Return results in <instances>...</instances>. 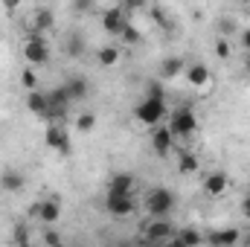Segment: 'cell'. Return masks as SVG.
<instances>
[{
  "label": "cell",
  "mask_w": 250,
  "mask_h": 247,
  "mask_svg": "<svg viewBox=\"0 0 250 247\" xmlns=\"http://www.w3.org/2000/svg\"><path fill=\"white\" fill-rule=\"evenodd\" d=\"M146 212L151 218H169L175 212V192L166 189V186H154L146 192V201H143Z\"/></svg>",
  "instance_id": "1"
},
{
  "label": "cell",
  "mask_w": 250,
  "mask_h": 247,
  "mask_svg": "<svg viewBox=\"0 0 250 247\" xmlns=\"http://www.w3.org/2000/svg\"><path fill=\"white\" fill-rule=\"evenodd\" d=\"M184 73H187V82L192 87H207V84H209V67H207V64L192 62Z\"/></svg>",
  "instance_id": "17"
},
{
  "label": "cell",
  "mask_w": 250,
  "mask_h": 247,
  "mask_svg": "<svg viewBox=\"0 0 250 247\" xmlns=\"http://www.w3.org/2000/svg\"><path fill=\"white\" fill-rule=\"evenodd\" d=\"M64 87H67V93H70L73 102H84V99L90 96V84H87V79H82V76H70V79L64 82Z\"/></svg>",
  "instance_id": "16"
},
{
  "label": "cell",
  "mask_w": 250,
  "mask_h": 247,
  "mask_svg": "<svg viewBox=\"0 0 250 247\" xmlns=\"http://www.w3.org/2000/svg\"><path fill=\"white\" fill-rule=\"evenodd\" d=\"M105 209H108V215H114V218H128V215L137 209L134 192H117V189H108V195H105Z\"/></svg>",
  "instance_id": "5"
},
{
  "label": "cell",
  "mask_w": 250,
  "mask_h": 247,
  "mask_svg": "<svg viewBox=\"0 0 250 247\" xmlns=\"http://www.w3.org/2000/svg\"><path fill=\"white\" fill-rule=\"evenodd\" d=\"M242 67H245V73H250V50L245 53V59H242Z\"/></svg>",
  "instance_id": "39"
},
{
  "label": "cell",
  "mask_w": 250,
  "mask_h": 247,
  "mask_svg": "<svg viewBox=\"0 0 250 247\" xmlns=\"http://www.w3.org/2000/svg\"><path fill=\"white\" fill-rule=\"evenodd\" d=\"M120 38H123L125 47H137V44L143 41V32H140V29H137V26H134V23L128 21L123 29H120Z\"/></svg>",
  "instance_id": "25"
},
{
  "label": "cell",
  "mask_w": 250,
  "mask_h": 247,
  "mask_svg": "<svg viewBox=\"0 0 250 247\" xmlns=\"http://www.w3.org/2000/svg\"><path fill=\"white\" fill-rule=\"evenodd\" d=\"M169 128H172L175 140H178V137H181V140H189V137L198 131V117H195V111H192L189 105L175 108V111H172V120H169Z\"/></svg>",
  "instance_id": "4"
},
{
  "label": "cell",
  "mask_w": 250,
  "mask_h": 247,
  "mask_svg": "<svg viewBox=\"0 0 250 247\" xmlns=\"http://www.w3.org/2000/svg\"><path fill=\"white\" fill-rule=\"evenodd\" d=\"M108 189H117V192H134V175H131V172H114Z\"/></svg>",
  "instance_id": "23"
},
{
  "label": "cell",
  "mask_w": 250,
  "mask_h": 247,
  "mask_svg": "<svg viewBox=\"0 0 250 247\" xmlns=\"http://www.w3.org/2000/svg\"><path fill=\"white\" fill-rule=\"evenodd\" d=\"M96 62H99V67H114V64L120 62V50L117 47H102L96 53Z\"/></svg>",
  "instance_id": "27"
},
{
  "label": "cell",
  "mask_w": 250,
  "mask_h": 247,
  "mask_svg": "<svg viewBox=\"0 0 250 247\" xmlns=\"http://www.w3.org/2000/svg\"><path fill=\"white\" fill-rule=\"evenodd\" d=\"M120 6H123L125 12H140V9L148 6V0H120Z\"/></svg>",
  "instance_id": "35"
},
{
  "label": "cell",
  "mask_w": 250,
  "mask_h": 247,
  "mask_svg": "<svg viewBox=\"0 0 250 247\" xmlns=\"http://www.w3.org/2000/svg\"><path fill=\"white\" fill-rule=\"evenodd\" d=\"M204 242V236L198 233V230H192V227H187V230H175V236H172V242L169 245H178V247H192V245H201Z\"/></svg>",
  "instance_id": "21"
},
{
  "label": "cell",
  "mask_w": 250,
  "mask_h": 247,
  "mask_svg": "<svg viewBox=\"0 0 250 247\" xmlns=\"http://www.w3.org/2000/svg\"><path fill=\"white\" fill-rule=\"evenodd\" d=\"M198 169H201V160H198L192 151H181V154H178V172H181V175H195Z\"/></svg>",
  "instance_id": "22"
},
{
  "label": "cell",
  "mask_w": 250,
  "mask_h": 247,
  "mask_svg": "<svg viewBox=\"0 0 250 247\" xmlns=\"http://www.w3.org/2000/svg\"><path fill=\"white\" fill-rule=\"evenodd\" d=\"M148 9V18H151V23H157L160 29H172V21H169V15H166V9L163 6H146Z\"/></svg>",
  "instance_id": "24"
},
{
  "label": "cell",
  "mask_w": 250,
  "mask_h": 247,
  "mask_svg": "<svg viewBox=\"0 0 250 247\" xmlns=\"http://www.w3.org/2000/svg\"><path fill=\"white\" fill-rule=\"evenodd\" d=\"M23 186H26L23 172H18V169H3V172H0V189H3V192H9V195H18Z\"/></svg>",
  "instance_id": "13"
},
{
  "label": "cell",
  "mask_w": 250,
  "mask_h": 247,
  "mask_svg": "<svg viewBox=\"0 0 250 247\" xmlns=\"http://www.w3.org/2000/svg\"><path fill=\"white\" fill-rule=\"evenodd\" d=\"M236 3H239V6H248L250 0H236Z\"/></svg>",
  "instance_id": "41"
},
{
  "label": "cell",
  "mask_w": 250,
  "mask_h": 247,
  "mask_svg": "<svg viewBox=\"0 0 250 247\" xmlns=\"http://www.w3.org/2000/svg\"><path fill=\"white\" fill-rule=\"evenodd\" d=\"M227 186H230V178H227V172H209L207 178H204V192L207 195H212V198H218V195H224L227 192Z\"/></svg>",
  "instance_id": "12"
},
{
  "label": "cell",
  "mask_w": 250,
  "mask_h": 247,
  "mask_svg": "<svg viewBox=\"0 0 250 247\" xmlns=\"http://www.w3.org/2000/svg\"><path fill=\"white\" fill-rule=\"evenodd\" d=\"M44 145H47L50 151H56L59 157H67V154L73 151V145H70V134H67L59 123L47 125V131H44Z\"/></svg>",
  "instance_id": "7"
},
{
  "label": "cell",
  "mask_w": 250,
  "mask_h": 247,
  "mask_svg": "<svg viewBox=\"0 0 250 247\" xmlns=\"http://www.w3.org/2000/svg\"><path fill=\"white\" fill-rule=\"evenodd\" d=\"M125 23H128V12H125L120 3L102 12V29H105L108 35H120V29H123Z\"/></svg>",
  "instance_id": "11"
},
{
  "label": "cell",
  "mask_w": 250,
  "mask_h": 247,
  "mask_svg": "<svg viewBox=\"0 0 250 247\" xmlns=\"http://www.w3.org/2000/svg\"><path fill=\"white\" fill-rule=\"evenodd\" d=\"M21 84H23L26 90H35V87H38V73L32 70V64L21 70Z\"/></svg>",
  "instance_id": "29"
},
{
  "label": "cell",
  "mask_w": 250,
  "mask_h": 247,
  "mask_svg": "<svg viewBox=\"0 0 250 247\" xmlns=\"http://www.w3.org/2000/svg\"><path fill=\"white\" fill-rule=\"evenodd\" d=\"M93 128H96V114L84 111V114H79V117H76V131H79V134H90Z\"/></svg>",
  "instance_id": "28"
},
{
  "label": "cell",
  "mask_w": 250,
  "mask_h": 247,
  "mask_svg": "<svg viewBox=\"0 0 250 247\" xmlns=\"http://www.w3.org/2000/svg\"><path fill=\"white\" fill-rule=\"evenodd\" d=\"M23 59L32 64V67L50 64V47H47V41H44V32L29 29V35H26V41H23Z\"/></svg>",
  "instance_id": "3"
},
{
  "label": "cell",
  "mask_w": 250,
  "mask_h": 247,
  "mask_svg": "<svg viewBox=\"0 0 250 247\" xmlns=\"http://www.w3.org/2000/svg\"><path fill=\"white\" fill-rule=\"evenodd\" d=\"M41 242L53 247V245H62L64 239H62V233L56 230V224H53V227H44V233H41Z\"/></svg>",
  "instance_id": "31"
},
{
  "label": "cell",
  "mask_w": 250,
  "mask_h": 247,
  "mask_svg": "<svg viewBox=\"0 0 250 247\" xmlns=\"http://www.w3.org/2000/svg\"><path fill=\"white\" fill-rule=\"evenodd\" d=\"M64 53H67L70 59H82V56L87 53V38H84L82 32H70V35L64 38Z\"/></svg>",
  "instance_id": "19"
},
{
  "label": "cell",
  "mask_w": 250,
  "mask_h": 247,
  "mask_svg": "<svg viewBox=\"0 0 250 247\" xmlns=\"http://www.w3.org/2000/svg\"><path fill=\"white\" fill-rule=\"evenodd\" d=\"M212 50H215V56H218L221 62H227V59H230V53H233V50H230V38H221V35H218V38H215V44H212Z\"/></svg>",
  "instance_id": "30"
},
{
  "label": "cell",
  "mask_w": 250,
  "mask_h": 247,
  "mask_svg": "<svg viewBox=\"0 0 250 247\" xmlns=\"http://www.w3.org/2000/svg\"><path fill=\"white\" fill-rule=\"evenodd\" d=\"M21 3H23V0H0V6H3L6 12H15V9H18Z\"/></svg>",
  "instance_id": "37"
},
{
  "label": "cell",
  "mask_w": 250,
  "mask_h": 247,
  "mask_svg": "<svg viewBox=\"0 0 250 247\" xmlns=\"http://www.w3.org/2000/svg\"><path fill=\"white\" fill-rule=\"evenodd\" d=\"M204 242H209V245H215V247H233L242 242V233L239 230H215V233L204 236Z\"/></svg>",
  "instance_id": "20"
},
{
  "label": "cell",
  "mask_w": 250,
  "mask_h": 247,
  "mask_svg": "<svg viewBox=\"0 0 250 247\" xmlns=\"http://www.w3.org/2000/svg\"><path fill=\"white\" fill-rule=\"evenodd\" d=\"M166 114H169V108H166V99H160V96H143L137 102V108H134L137 123H143L146 128L160 125L166 120Z\"/></svg>",
  "instance_id": "2"
},
{
  "label": "cell",
  "mask_w": 250,
  "mask_h": 247,
  "mask_svg": "<svg viewBox=\"0 0 250 247\" xmlns=\"http://www.w3.org/2000/svg\"><path fill=\"white\" fill-rule=\"evenodd\" d=\"M12 242H15V245H29V242H32V239H29V233H26V224H18V227H15Z\"/></svg>",
  "instance_id": "34"
},
{
  "label": "cell",
  "mask_w": 250,
  "mask_h": 247,
  "mask_svg": "<svg viewBox=\"0 0 250 247\" xmlns=\"http://www.w3.org/2000/svg\"><path fill=\"white\" fill-rule=\"evenodd\" d=\"M93 6H96V0H70V9H73L76 15H90Z\"/></svg>",
  "instance_id": "32"
},
{
  "label": "cell",
  "mask_w": 250,
  "mask_h": 247,
  "mask_svg": "<svg viewBox=\"0 0 250 247\" xmlns=\"http://www.w3.org/2000/svg\"><path fill=\"white\" fill-rule=\"evenodd\" d=\"M41 227H53L62 221V198L59 195H50L44 201H38V218H35Z\"/></svg>",
  "instance_id": "8"
},
{
  "label": "cell",
  "mask_w": 250,
  "mask_h": 247,
  "mask_svg": "<svg viewBox=\"0 0 250 247\" xmlns=\"http://www.w3.org/2000/svg\"><path fill=\"white\" fill-rule=\"evenodd\" d=\"M32 29H35V32H50V29H56V15H53V9H47V6L35 9V12H32Z\"/></svg>",
  "instance_id": "18"
},
{
  "label": "cell",
  "mask_w": 250,
  "mask_h": 247,
  "mask_svg": "<svg viewBox=\"0 0 250 247\" xmlns=\"http://www.w3.org/2000/svg\"><path fill=\"white\" fill-rule=\"evenodd\" d=\"M242 215H245V218H250V192L245 195V201H242Z\"/></svg>",
  "instance_id": "38"
},
{
  "label": "cell",
  "mask_w": 250,
  "mask_h": 247,
  "mask_svg": "<svg viewBox=\"0 0 250 247\" xmlns=\"http://www.w3.org/2000/svg\"><path fill=\"white\" fill-rule=\"evenodd\" d=\"M239 44H242V50H245V53L250 50V26H248V29H242V32H239Z\"/></svg>",
  "instance_id": "36"
},
{
  "label": "cell",
  "mask_w": 250,
  "mask_h": 247,
  "mask_svg": "<svg viewBox=\"0 0 250 247\" xmlns=\"http://www.w3.org/2000/svg\"><path fill=\"white\" fill-rule=\"evenodd\" d=\"M245 18H250V3L245 6Z\"/></svg>",
  "instance_id": "40"
},
{
  "label": "cell",
  "mask_w": 250,
  "mask_h": 247,
  "mask_svg": "<svg viewBox=\"0 0 250 247\" xmlns=\"http://www.w3.org/2000/svg\"><path fill=\"white\" fill-rule=\"evenodd\" d=\"M184 70H187V62H184L181 56H169V59L160 62V79H163V82H175Z\"/></svg>",
  "instance_id": "15"
},
{
  "label": "cell",
  "mask_w": 250,
  "mask_h": 247,
  "mask_svg": "<svg viewBox=\"0 0 250 247\" xmlns=\"http://www.w3.org/2000/svg\"><path fill=\"white\" fill-rule=\"evenodd\" d=\"M172 236H175V224L169 218H154L151 224H146V239L154 245H166L172 242Z\"/></svg>",
  "instance_id": "9"
},
{
  "label": "cell",
  "mask_w": 250,
  "mask_h": 247,
  "mask_svg": "<svg viewBox=\"0 0 250 247\" xmlns=\"http://www.w3.org/2000/svg\"><path fill=\"white\" fill-rule=\"evenodd\" d=\"M47 108H50V102H47V93H41L38 87L35 90H26V111L32 114V117H47Z\"/></svg>",
  "instance_id": "14"
},
{
  "label": "cell",
  "mask_w": 250,
  "mask_h": 247,
  "mask_svg": "<svg viewBox=\"0 0 250 247\" xmlns=\"http://www.w3.org/2000/svg\"><path fill=\"white\" fill-rule=\"evenodd\" d=\"M47 102H50V108H47V123H62L64 117H67V111H70V105H73V99H70V93H67V87L59 84V87H53L50 93H47Z\"/></svg>",
  "instance_id": "6"
},
{
  "label": "cell",
  "mask_w": 250,
  "mask_h": 247,
  "mask_svg": "<svg viewBox=\"0 0 250 247\" xmlns=\"http://www.w3.org/2000/svg\"><path fill=\"white\" fill-rule=\"evenodd\" d=\"M146 96H160V99H166L163 79H154V82H148V84H146Z\"/></svg>",
  "instance_id": "33"
},
{
  "label": "cell",
  "mask_w": 250,
  "mask_h": 247,
  "mask_svg": "<svg viewBox=\"0 0 250 247\" xmlns=\"http://www.w3.org/2000/svg\"><path fill=\"white\" fill-rule=\"evenodd\" d=\"M215 32H218L221 38H233V35L239 32V26H236V21H233L230 15H224V18L215 21Z\"/></svg>",
  "instance_id": "26"
},
{
  "label": "cell",
  "mask_w": 250,
  "mask_h": 247,
  "mask_svg": "<svg viewBox=\"0 0 250 247\" xmlns=\"http://www.w3.org/2000/svg\"><path fill=\"white\" fill-rule=\"evenodd\" d=\"M172 145H175L172 128L169 125H154V131H151V148H154V154L157 157H166L172 151Z\"/></svg>",
  "instance_id": "10"
}]
</instances>
